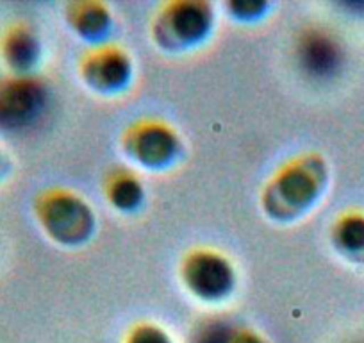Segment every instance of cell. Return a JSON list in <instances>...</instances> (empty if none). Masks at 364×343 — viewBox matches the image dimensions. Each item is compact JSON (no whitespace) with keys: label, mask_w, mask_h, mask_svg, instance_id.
Wrapping results in <instances>:
<instances>
[{"label":"cell","mask_w":364,"mask_h":343,"mask_svg":"<svg viewBox=\"0 0 364 343\" xmlns=\"http://www.w3.org/2000/svg\"><path fill=\"white\" fill-rule=\"evenodd\" d=\"M45 107V90L27 75L0 83V131L18 132L31 127Z\"/></svg>","instance_id":"obj_1"},{"label":"cell","mask_w":364,"mask_h":343,"mask_svg":"<svg viewBox=\"0 0 364 343\" xmlns=\"http://www.w3.org/2000/svg\"><path fill=\"white\" fill-rule=\"evenodd\" d=\"M299 61L302 68L311 75L325 77L334 72L338 66V47L327 34L311 31L300 38Z\"/></svg>","instance_id":"obj_5"},{"label":"cell","mask_w":364,"mask_h":343,"mask_svg":"<svg viewBox=\"0 0 364 343\" xmlns=\"http://www.w3.org/2000/svg\"><path fill=\"white\" fill-rule=\"evenodd\" d=\"M111 199L120 208H129L139 201V184L131 177H120L111 186Z\"/></svg>","instance_id":"obj_10"},{"label":"cell","mask_w":364,"mask_h":343,"mask_svg":"<svg viewBox=\"0 0 364 343\" xmlns=\"http://www.w3.org/2000/svg\"><path fill=\"white\" fill-rule=\"evenodd\" d=\"M40 45L33 31L26 26H11L0 41V54L15 75H26L38 59Z\"/></svg>","instance_id":"obj_4"},{"label":"cell","mask_w":364,"mask_h":343,"mask_svg":"<svg viewBox=\"0 0 364 343\" xmlns=\"http://www.w3.org/2000/svg\"><path fill=\"white\" fill-rule=\"evenodd\" d=\"M129 343H170V339L157 327H139L131 336Z\"/></svg>","instance_id":"obj_12"},{"label":"cell","mask_w":364,"mask_h":343,"mask_svg":"<svg viewBox=\"0 0 364 343\" xmlns=\"http://www.w3.org/2000/svg\"><path fill=\"white\" fill-rule=\"evenodd\" d=\"M188 286L208 299L223 295L232 285V270L225 260L213 254H197L184 268Z\"/></svg>","instance_id":"obj_3"},{"label":"cell","mask_w":364,"mask_h":343,"mask_svg":"<svg viewBox=\"0 0 364 343\" xmlns=\"http://www.w3.org/2000/svg\"><path fill=\"white\" fill-rule=\"evenodd\" d=\"M104 26H106V13L99 6H84L77 27L82 33H95V31L99 33Z\"/></svg>","instance_id":"obj_11"},{"label":"cell","mask_w":364,"mask_h":343,"mask_svg":"<svg viewBox=\"0 0 364 343\" xmlns=\"http://www.w3.org/2000/svg\"><path fill=\"white\" fill-rule=\"evenodd\" d=\"M279 186H281V194L286 195L288 204H302L307 199L313 197V181L304 168L284 172Z\"/></svg>","instance_id":"obj_9"},{"label":"cell","mask_w":364,"mask_h":343,"mask_svg":"<svg viewBox=\"0 0 364 343\" xmlns=\"http://www.w3.org/2000/svg\"><path fill=\"white\" fill-rule=\"evenodd\" d=\"M2 163H4V156H2V152H0V170H2Z\"/></svg>","instance_id":"obj_13"},{"label":"cell","mask_w":364,"mask_h":343,"mask_svg":"<svg viewBox=\"0 0 364 343\" xmlns=\"http://www.w3.org/2000/svg\"><path fill=\"white\" fill-rule=\"evenodd\" d=\"M87 73L93 75V83L106 86V88H114L122 84L127 77L129 68L127 61L122 54L117 52H104L97 56V59L90 65Z\"/></svg>","instance_id":"obj_8"},{"label":"cell","mask_w":364,"mask_h":343,"mask_svg":"<svg viewBox=\"0 0 364 343\" xmlns=\"http://www.w3.org/2000/svg\"><path fill=\"white\" fill-rule=\"evenodd\" d=\"M136 154L138 159L149 161V163H157V161L170 159L173 152L175 142L171 139L170 132L163 127H146L139 131L138 139H136Z\"/></svg>","instance_id":"obj_7"},{"label":"cell","mask_w":364,"mask_h":343,"mask_svg":"<svg viewBox=\"0 0 364 343\" xmlns=\"http://www.w3.org/2000/svg\"><path fill=\"white\" fill-rule=\"evenodd\" d=\"M166 26L178 43H190L208 31L209 15L200 4H177L168 15Z\"/></svg>","instance_id":"obj_6"},{"label":"cell","mask_w":364,"mask_h":343,"mask_svg":"<svg viewBox=\"0 0 364 343\" xmlns=\"http://www.w3.org/2000/svg\"><path fill=\"white\" fill-rule=\"evenodd\" d=\"M38 216L41 223L52 236L65 240L84 236L90 231L91 218L90 211L84 208L79 199L66 197V195L52 194L38 202Z\"/></svg>","instance_id":"obj_2"}]
</instances>
